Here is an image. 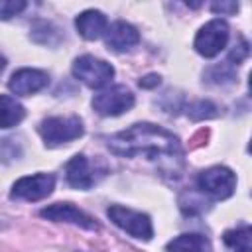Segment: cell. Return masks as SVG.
I'll list each match as a JSON object with an SVG mask.
<instances>
[{"label": "cell", "instance_id": "obj_1", "mask_svg": "<svg viewBox=\"0 0 252 252\" xmlns=\"http://www.w3.org/2000/svg\"><path fill=\"white\" fill-rule=\"evenodd\" d=\"M108 150L122 158H148L152 161H159L161 167H169L173 175H179L183 163V150L169 130L150 124L138 122L114 136L106 142Z\"/></svg>", "mask_w": 252, "mask_h": 252}, {"label": "cell", "instance_id": "obj_2", "mask_svg": "<svg viewBox=\"0 0 252 252\" xmlns=\"http://www.w3.org/2000/svg\"><path fill=\"white\" fill-rule=\"evenodd\" d=\"M39 134L49 148L69 144L83 136V120L79 116H51L39 124Z\"/></svg>", "mask_w": 252, "mask_h": 252}, {"label": "cell", "instance_id": "obj_3", "mask_svg": "<svg viewBox=\"0 0 252 252\" xmlns=\"http://www.w3.org/2000/svg\"><path fill=\"white\" fill-rule=\"evenodd\" d=\"M197 187L213 199H226L236 189V175L224 165H213L197 175Z\"/></svg>", "mask_w": 252, "mask_h": 252}, {"label": "cell", "instance_id": "obj_4", "mask_svg": "<svg viewBox=\"0 0 252 252\" xmlns=\"http://www.w3.org/2000/svg\"><path fill=\"white\" fill-rule=\"evenodd\" d=\"M106 215L110 217V220L122 228L124 232H128L130 236L134 238H140V240H150L154 236V226H152V220L148 215L144 213H138V211H132L128 207H122V205H110Z\"/></svg>", "mask_w": 252, "mask_h": 252}, {"label": "cell", "instance_id": "obj_5", "mask_svg": "<svg viewBox=\"0 0 252 252\" xmlns=\"http://www.w3.org/2000/svg\"><path fill=\"white\" fill-rule=\"evenodd\" d=\"M73 75L85 83L91 89H100L104 85L110 83V79L114 77V67L98 57L93 55H81L75 59L73 63Z\"/></svg>", "mask_w": 252, "mask_h": 252}, {"label": "cell", "instance_id": "obj_6", "mask_svg": "<svg viewBox=\"0 0 252 252\" xmlns=\"http://www.w3.org/2000/svg\"><path fill=\"white\" fill-rule=\"evenodd\" d=\"M228 41V26L224 20H211L207 22L195 35V49L203 57L219 55Z\"/></svg>", "mask_w": 252, "mask_h": 252}, {"label": "cell", "instance_id": "obj_7", "mask_svg": "<svg viewBox=\"0 0 252 252\" xmlns=\"http://www.w3.org/2000/svg\"><path fill=\"white\" fill-rule=\"evenodd\" d=\"M134 106V94L124 85H114L100 91L93 98V108L100 116H118Z\"/></svg>", "mask_w": 252, "mask_h": 252}, {"label": "cell", "instance_id": "obj_8", "mask_svg": "<svg viewBox=\"0 0 252 252\" xmlns=\"http://www.w3.org/2000/svg\"><path fill=\"white\" fill-rule=\"evenodd\" d=\"M53 187H55V177L51 173L26 175L12 185L10 197L18 201H39L51 195Z\"/></svg>", "mask_w": 252, "mask_h": 252}, {"label": "cell", "instance_id": "obj_9", "mask_svg": "<svg viewBox=\"0 0 252 252\" xmlns=\"http://www.w3.org/2000/svg\"><path fill=\"white\" fill-rule=\"evenodd\" d=\"M39 215L43 219H47V220L71 222V224H77V226L87 228V230H96L98 228V222L91 215H87L85 211H81L79 207H75L71 203H53V205L41 209Z\"/></svg>", "mask_w": 252, "mask_h": 252}, {"label": "cell", "instance_id": "obj_10", "mask_svg": "<svg viewBox=\"0 0 252 252\" xmlns=\"http://www.w3.org/2000/svg\"><path fill=\"white\" fill-rule=\"evenodd\" d=\"M47 83H49V77H47L45 71L24 67V69H18L10 77L8 87L18 96H30L33 93H39L43 87H47Z\"/></svg>", "mask_w": 252, "mask_h": 252}, {"label": "cell", "instance_id": "obj_11", "mask_svg": "<svg viewBox=\"0 0 252 252\" xmlns=\"http://www.w3.org/2000/svg\"><path fill=\"white\" fill-rule=\"evenodd\" d=\"M65 177H67V183L71 187L87 191L96 183V167L87 159V156L77 154L67 161Z\"/></svg>", "mask_w": 252, "mask_h": 252}, {"label": "cell", "instance_id": "obj_12", "mask_svg": "<svg viewBox=\"0 0 252 252\" xmlns=\"http://www.w3.org/2000/svg\"><path fill=\"white\" fill-rule=\"evenodd\" d=\"M104 41H106V47L112 49V51H128L132 49L138 41H140V33L134 26L126 24V22H114L106 33H104Z\"/></svg>", "mask_w": 252, "mask_h": 252}, {"label": "cell", "instance_id": "obj_13", "mask_svg": "<svg viewBox=\"0 0 252 252\" xmlns=\"http://www.w3.org/2000/svg\"><path fill=\"white\" fill-rule=\"evenodd\" d=\"M77 32L85 37V39H98L100 35L106 33L108 30V20L100 10H85L83 14L77 16L75 20Z\"/></svg>", "mask_w": 252, "mask_h": 252}, {"label": "cell", "instance_id": "obj_14", "mask_svg": "<svg viewBox=\"0 0 252 252\" xmlns=\"http://www.w3.org/2000/svg\"><path fill=\"white\" fill-rule=\"evenodd\" d=\"M167 252H213L211 240L203 234H181L167 244Z\"/></svg>", "mask_w": 252, "mask_h": 252}, {"label": "cell", "instance_id": "obj_15", "mask_svg": "<svg viewBox=\"0 0 252 252\" xmlns=\"http://www.w3.org/2000/svg\"><path fill=\"white\" fill-rule=\"evenodd\" d=\"M26 116V108L12 96L0 94V128L18 126Z\"/></svg>", "mask_w": 252, "mask_h": 252}, {"label": "cell", "instance_id": "obj_16", "mask_svg": "<svg viewBox=\"0 0 252 252\" xmlns=\"http://www.w3.org/2000/svg\"><path fill=\"white\" fill-rule=\"evenodd\" d=\"M222 240L232 252H250V226L226 230Z\"/></svg>", "mask_w": 252, "mask_h": 252}, {"label": "cell", "instance_id": "obj_17", "mask_svg": "<svg viewBox=\"0 0 252 252\" xmlns=\"http://www.w3.org/2000/svg\"><path fill=\"white\" fill-rule=\"evenodd\" d=\"M39 33H43L45 37H43V45H55L59 39H61V33H59V30L53 26V24H49V22H35L33 24V28H32V37L33 35H39Z\"/></svg>", "mask_w": 252, "mask_h": 252}, {"label": "cell", "instance_id": "obj_18", "mask_svg": "<svg viewBox=\"0 0 252 252\" xmlns=\"http://www.w3.org/2000/svg\"><path fill=\"white\" fill-rule=\"evenodd\" d=\"M187 114L195 120H203V118H213L219 112H217V106L211 100H197V102L187 106Z\"/></svg>", "mask_w": 252, "mask_h": 252}, {"label": "cell", "instance_id": "obj_19", "mask_svg": "<svg viewBox=\"0 0 252 252\" xmlns=\"http://www.w3.org/2000/svg\"><path fill=\"white\" fill-rule=\"evenodd\" d=\"M24 0H0V20H10L26 10Z\"/></svg>", "mask_w": 252, "mask_h": 252}, {"label": "cell", "instance_id": "obj_20", "mask_svg": "<svg viewBox=\"0 0 252 252\" xmlns=\"http://www.w3.org/2000/svg\"><path fill=\"white\" fill-rule=\"evenodd\" d=\"M207 77L215 83V85H224V83H232L234 81V73L230 71L228 65H217V67H211L207 71Z\"/></svg>", "mask_w": 252, "mask_h": 252}, {"label": "cell", "instance_id": "obj_21", "mask_svg": "<svg viewBox=\"0 0 252 252\" xmlns=\"http://www.w3.org/2000/svg\"><path fill=\"white\" fill-rule=\"evenodd\" d=\"M246 55H248V43H246V39L238 37V43H234V49L228 55V63L230 65H238Z\"/></svg>", "mask_w": 252, "mask_h": 252}, {"label": "cell", "instance_id": "obj_22", "mask_svg": "<svg viewBox=\"0 0 252 252\" xmlns=\"http://www.w3.org/2000/svg\"><path fill=\"white\" fill-rule=\"evenodd\" d=\"M211 10L215 14H234L238 10V4L236 2H215L211 4Z\"/></svg>", "mask_w": 252, "mask_h": 252}, {"label": "cell", "instance_id": "obj_23", "mask_svg": "<svg viewBox=\"0 0 252 252\" xmlns=\"http://www.w3.org/2000/svg\"><path fill=\"white\" fill-rule=\"evenodd\" d=\"M156 85H159V77H158V75H148V77H144V79L140 81V87H146V89L156 87Z\"/></svg>", "mask_w": 252, "mask_h": 252}]
</instances>
